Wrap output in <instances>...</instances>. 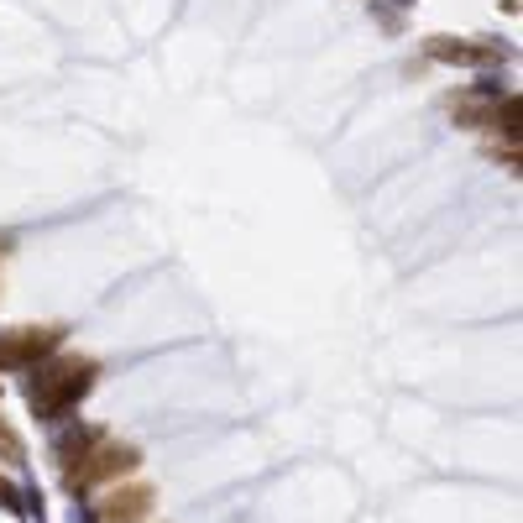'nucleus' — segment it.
<instances>
[{
  "mask_svg": "<svg viewBox=\"0 0 523 523\" xmlns=\"http://www.w3.org/2000/svg\"><path fill=\"white\" fill-rule=\"evenodd\" d=\"M131 466H136V450H105V456H95V466L74 471V487L100 482V476H116V471H131Z\"/></svg>",
  "mask_w": 523,
  "mask_h": 523,
  "instance_id": "20e7f679",
  "label": "nucleus"
},
{
  "mask_svg": "<svg viewBox=\"0 0 523 523\" xmlns=\"http://www.w3.org/2000/svg\"><path fill=\"white\" fill-rule=\"evenodd\" d=\"M53 346H58V335H48V330H21L11 340H0V367H27L32 356L53 351Z\"/></svg>",
  "mask_w": 523,
  "mask_h": 523,
  "instance_id": "7ed1b4c3",
  "label": "nucleus"
},
{
  "mask_svg": "<svg viewBox=\"0 0 523 523\" xmlns=\"http://www.w3.org/2000/svg\"><path fill=\"white\" fill-rule=\"evenodd\" d=\"M84 388H89V367H68V372H53L42 388H32V403H37L42 419H53V414H63V408L74 403Z\"/></svg>",
  "mask_w": 523,
  "mask_h": 523,
  "instance_id": "f257e3e1",
  "label": "nucleus"
},
{
  "mask_svg": "<svg viewBox=\"0 0 523 523\" xmlns=\"http://www.w3.org/2000/svg\"><path fill=\"white\" fill-rule=\"evenodd\" d=\"M147 503L152 497L147 492H116V497H105V508L100 513H74V523H142L147 518Z\"/></svg>",
  "mask_w": 523,
  "mask_h": 523,
  "instance_id": "f03ea898",
  "label": "nucleus"
}]
</instances>
